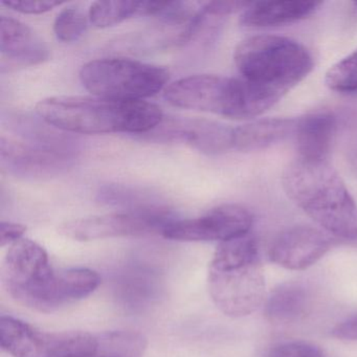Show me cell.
I'll return each mask as SVG.
<instances>
[{
	"mask_svg": "<svg viewBox=\"0 0 357 357\" xmlns=\"http://www.w3.org/2000/svg\"><path fill=\"white\" fill-rule=\"evenodd\" d=\"M3 281L10 296L18 303L40 312H53L91 296L101 278L89 268L56 271L47 250L22 238L8 250Z\"/></svg>",
	"mask_w": 357,
	"mask_h": 357,
	"instance_id": "cell-1",
	"label": "cell"
},
{
	"mask_svg": "<svg viewBox=\"0 0 357 357\" xmlns=\"http://www.w3.org/2000/svg\"><path fill=\"white\" fill-rule=\"evenodd\" d=\"M39 118L53 128L78 135L151 132L164 120L160 106L147 101L61 96L41 100Z\"/></svg>",
	"mask_w": 357,
	"mask_h": 357,
	"instance_id": "cell-2",
	"label": "cell"
},
{
	"mask_svg": "<svg viewBox=\"0 0 357 357\" xmlns=\"http://www.w3.org/2000/svg\"><path fill=\"white\" fill-rule=\"evenodd\" d=\"M282 185L289 199L327 233L357 241V204L328 160L296 158L284 169Z\"/></svg>",
	"mask_w": 357,
	"mask_h": 357,
	"instance_id": "cell-3",
	"label": "cell"
},
{
	"mask_svg": "<svg viewBox=\"0 0 357 357\" xmlns=\"http://www.w3.org/2000/svg\"><path fill=\"white\" fill-rule=\"evenodd\" d=\"M208 290L227 317H246L262 305L264 273L258 243L250 234L219 244L208 267Z\"/></svg>",
	"mask_w": 357,
	"mask_h": 357,
	"instance_id": "cell-4",
	"label": "cell"
},
{
	"mask_svg": "<svg viewBox=\"0 0 357 357\" xmlns=\"http://www.w3.org/2000/svg\"><path fill=\"white\" fill-rule=\"evenodd\" d=\"M164 98L174 107L236 120L261 116L282 99L281 96L243 78L216 75H194L179 79L166 87Z\"/></svg>",
	"mask_w": 357,
	"mask_h": 357,
	"instance_id": "cell-5",
	"label": "cell"
},
{
	"mask_svg": "<svg viewBox=\"0 0 357 357\" xmlns=\"http://www.w3.org/2000/svg\"><path fill=\"white\" fill-rule=\"evenodd\" d=\"M241 78L283 97L313 68L308 50L294 39L258 35L241 41L234 53Z\"/></svg>",
	"mask_w": 357,
	"mask_h": 357,
	"instance_id": "cell-6",
	"label": "cell"
},
{
	"mask_svg": "<svg viewBox=\"0 0 357 357\" xmlns=\"http://www.w3.org/2000/svg\"><path fill=\"white\" fill-rule=\"evenodd\" d=\"M83 87L95 97L118 101H145L168 86L166 68L129 58L87 62L79 73Z\"/></svg>",
	"mask_w": 357,
	"mask_h": 357,
	"instance_id": "cell-7",
	"label": "cell"
},
{
	"mask_svg": "<svg viewBox=\"0 0 357 357\" xmlns=\"http://www.w3.org/2000/svg\"><path fill=\"white\" fill-rule=\"evenodd\" d=\"M0 344L14 357H96L98 336L89 332H45L12 317L0 319Z\"/></svg>",
	"mask_w": 357,
	"mask_h": 357,
	"instance_id": "cell-8",
	"label": "cell"
},
{
	"mask_svg": "<svg viewBox=\"0 0 357 357\" xmlns=\"http://www.w3.org/2000/svg\"><path fill=\"white\" fill-rule=\"evenodd\" d=\"M174 220L170 211L162 206H147L137 210L100 215L68 221L60 233L76 241H93L107 238L133 237L160 233Z\"/></svg>",
	"mask_w": 357,
	"mask_h": 357,
	"instance_id": "cell-9",
	"label": "cell"
},
{
	"mask_svg": "<svg viewBox=\"0 0 357 357\" xmlns=\"http://www.w3.org/2000/svg\"><path fill=\"white\" fill-rule=\"evenodd\" d=\"M252 223L254 217L248 208L225 204L196 218L174 219L165 227L162 235L174 241L222 243L250 234Z\"/></svg>",
	"mask_w": 357,
	"mask_h": 357,
	"instance_id": "cell-10",
	"label": "cell"
},
{
	"mask_svg": "<svg viewBox=\"0 0 357 357\" xmlns=\"http://www.w3.org/2000/svg\"><path fill=\"white\" fill-rule=\"evenodd\" d=\"M70 148L1 137L0 162L10 174L26 181H45L68 172L74 166Z\"/></svg>",
	"mask_w": 357,
	"mask_h": 357,
	"instance_id": "cell-11",
	"label": "cell"
},
{
	"mask_svg": "<svg viewBox=\"0 0 357 357\" xmlns=\"http://www.w3.org/2000/svg\"><path fill=\"white\" fill-rule=\"evenodd\" d=\"M234 129L206 119L171 118L162 120L149 135L150 139L181 142L206 154L234 150Z\"/></svg>",
	"mask_w": 357,
	"mask_h": 357,
	"instance_id": "cell-12",
	"label": "cell"
},
{
	"mask_svg": "<svg viewBox=\"0 0 357 357\" xmlns=\"http://www.w3.org/2000/svg\"><path fill=\"white\" fill-rule=\"evenodd\" d=\"M332 246V239L307 225L290 227L280 234L269 250L271 262L289 271H304L321 260Z\"/></svg>",
	"mask_w": 357,
	"mask_h": 357,
	"instance_id": "cell-13",
	"label": "cell"
},
{
	"mask_svg": "<svg viewBox=\"0 0 357 357\" xmlns=\"http://www.w3.org/2000/svg\"><path fill=\"white\" fill-rule=\"evenodd\" d=\"M0 53L3 72L37 66L50 58L45 41L26 24L9 16L0 18Z\"/></svg>",
	"mask_w": 357,
	"mask_h": 357,
	"instance_id": "cell-14",
	"label": "cell"
},
{
	"mask_svg": "<svg viewBox=\"0 0 357 357\" xmlns=\"http://www.w3.org/2000/svg\"><path fill=\"white\" fill-rule=\"evenodd\" d=\"M338 132V116L329 112H317L296 119L292 137L298 158L327 162Z\"/></svg>",
	"mask_w": 357,
	"mask_h": 357,
	"instance_id": "cell-15",
	"label": "cell"
},
{
	"mask_svg": "<svg viewBox=\"0 0 357 357\" xmlns=\"http://www.w3.org/2000/svg\"><path fill=\"white\" fill-rule=\"evenodd\" d=\"M321 3L306 0H277L252 3L240 24L248 28H273L294 24L314 13Z\"/></svg>",
	"mask_w": 357,
	"mask_h": 357,
	"instance_id": "cell-16",
	"label": "cell"
},
{
	"mask_svg": "<svg viewBox=\"0 0 357 357\" xmlns=\"http://www.w3.org/2000/svg\"><path fill=\"white\" fill-rule=\"evenodd\" d=\"M296 119L252 121L234 129V150L255 152L273 147L294 135Z\"/></svg>",
	"mask_w": 357,
	"mask_h": 357,
	"instance_id": "cell-17",
	"label": "cell"
},
{
	"mask_svg": "<svg viewBox=\"0 0 357 357\" xmlns=\"http://www.w3.org/2000/svg\"><path fill=\"white\" fill-rule=\"evenodd\" d=\"M310 306L311 294L305 284L285 282L269 294L265 314L273 324L294 323L308 312Z\"/></svg>",
	"mask_w": 357,
	"mask_h": 357,
	"instance_id": "cell-18",
	"label": "cell"
},
{
	"mask_svg": "<svg viewBox=\"0 0 357 357\" xmlns=\"http://www.w3.org/2000/svg\"><path fill=\"white\" fill-rule=\"evenodd\" d=\"M158 279L149 269L135 267L123 273L118 283L119 298L129 307L145 306L155 296Z\"/></svg>",
	"mask_w": 357,
	"mask_h": 357,
	"instance_id": "cell-19",
	"label": "cell"
},
{
	"mask_svg": "<svg viewBox=\"0 0 357 357\" xmlns=\"http://www.w3.org/2000/svg\"><path fill=\"white\" fill-rule=\"evenodd\" d=\"M100 357H141L147 348V340L135 331H108L98 334Z\"/></svg>",
	"mask_w": 357,
	"mask_h": 357,
	"instance_id": "cell-20",
	"label": "cell"
},
{
	"mask_svg": "<svg viewBox=\"0 0 357 357\" xmlns=\"http://www.w3.org/2000/svg\"><path fill=\"white\" fill-rule=\"evenodd\" d=\"M143 1H96L89 11V22L98 29L112 28L135 16H142Z\"/></svg>",
	"mask_w": 357,
	"mask_h": 357,
	"instance_id": "cell-21",
	"label": "cell"
},
{
	"mask_svg": "<svg viewBox=\"0 0 357 357\" xmlns=\"http://www.w3.org/2000/svg\"><path fill=\"white\" fill-rule=\"evenodd\" d=\"M325 83L328 89L336 93H356L357 50L329 68Z\"/></svg>",
	"mask_w": 357,
	"mask_h": 357,
	"instance_id": "cell-22",
	"label": "cell"
},
{
	"mask_svg": "<svg viewBox=\"0 0 357 357\" xmlns=\"http://www.w3.org/2000/svg\"><path fill=\"white\" fill-rule=\"evenodd\" d=\"M89 22V15L82 10L75 7L66 8L58 14L54 22L56 38L64 43L79 40L86 32Z\"/></svg>",
	"mask_w": 357,
	"mask_h": 357,
	"instance_id": "cell-23",
	"label": "cell"
},
{
	"mask_svg": "<svg viewBox=\"0 0 357 357\" xmlns=\"http://www.w3.org/2000/svg\"><path fill=\"white\" fill-rule=\"evenodd\" d=\"M267 357H324V352L313 342L288 340L275 344L269 350Z\"/></svg>",
	"mask_w": 357,
	"mask_h": 357,
	"instance_id": "cell-24",
	"label": "cell"
},
{
	"mask_svg": "<svg viewBox=\"0 0 357 357\" xmlns=\"http://www.w3.org/2000/svg\"><path fill=\"white\" fill-rule=\"evenodd\" d=\"M1 3L13 11L28 14V15L47 13L57 6L61 5L59 1H36V0H10V1H3Z\"/></svg>",
	"mask_w": 357,
	"mask_h": 357,
	"instance_id": "cell-25",
	"label": "cell"
},
{
	"mask_svg": "<svg viewBox=\"0 0 357 357\" xmlns=\"http://www.w3.org/2000/svg\"><path fill=\"white\" fill-rule=\"evenodd\" d=\"M250 1L243 0H229V1H211L202 6L206 15L221 18L238 12H244L250 6Z\"/></svg>",
	"mask_w": 357,
	"mask_h": 357,
	"instance_id": "cell-26",
	"label": "cell"
},
{
	"mask_svg": "<svg viewBox=\"0 0 357 357\" xmlns=\"http://www.w3.org/2000/svg\"><path fill=\"white\" fill-rule=\"evenodd\" d=\"M342 131H344V148L348 160L357 167V112L344 116Z\"/></svg>",
	"mask_w": 357,
	"mask_h": 357,
	"instance_id": "cell-27",
	"label": "cell"
},
{
	"mask_svg": "<svg viewBox=\"0 0 357 357\" xmlns=\"http://www.w3.org/2000/svg\"><path fill=\"white\" fill-rule=\"evenodd\" d=\"M26 231V227L24 225L3 221L0 225V245L1 248L13 245L22 239Z\"/></svg>",
	"mask_w": 357,
	"mask_h": 357,
	"instance_id": "cell-28",
	"label": "cell"
},
{
	"mask_svg": "<svg viewBox=\"0 0 357 357\" xmlns=\"http://www.w3.org/2000/svg\"><path fill=\"white\" fill-rule=\"evenodd\" d=\"M332 336L342 340H357V314L338 323L332 329Z\"/></svg>",
	"mask_w": 357,
	"mask_h": 357,
	"instance_id": "cell-29",
	"label": "cell"
},
{
	"mask_svg": "<svg viewBox=\"0 0 357 357\" xmlns=\"http://www.w3.org/2000/svg\"><path fill=\"white\" fill-rule=\"evenodd\" d=\"M351 5H352L353 12H354V13L356 14L357 15V0L356 1H352V3H351Z\"/></svg>",
	"mask_w": 357,
	"mask_h": 357,
	"instance_id": "cell-30",
	"label": "cell"
},
{
	"mask_svg": "<svg viewBox=\"0 0 357 357\" xmlns=\"http://www.w3.org/2000/svg\"><path fill=\"white\" fill-rule=\"evenodd\" d=\"M96 357H100V356H96Z\"/></svg>",
	"mask_w": 357,
	"mask_h": 357,
	"instance_id": "cell-31",
	"label": "cell"
}]
</instances>
